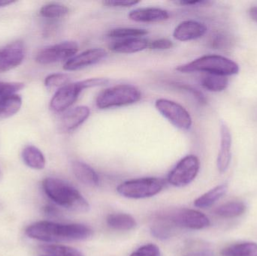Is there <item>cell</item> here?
Listing matches in <instances>:
<instances>
[{
  "label": "cell",
  "mask_w": 257,
  "mask_h": 256,
  "mask_svg": "<svg viewBox=\"0 0 257 256\" xmlns=\"http://www.w3.org/2000/svg\"><path fill=\"white\" fill-rule=\"evenodd\" d=\"M26 234L30 238L40 241L57 243L87 240L93 235V231L82 224H60L41 221L27 227Z\"/></svg>",
  "instance_id": "obj_1"
},
{
  "label": "cell",
  "mask_w": 257,
  "mask_h": 256,
  "mask_svg": "<svg viewBox=\"0 0 257 256\" xmlns=\"http://www.w3.org/2000/svg\"><path fill=\"white\" fill-rule=\"evenodd\" d=\"M47 196L55 204L78 213H87L90 205L81 192L70 183L54 177H47L42 182Z\"/></svg>",
  "instance_id": "obj_2"
},
{
  "label": "cell",
  "mask_w": 257,
  "mask_h": 256,
  "mask_svg": "<svg viewBox=\"0 0 257 256\" xmlns=\"http://www.w3.org/2000/svg\"><path fill=\"white\" fill-rule=\"evenodd\" d=\"M181 73L206 72L211 75L230 76L239 72V66L235 62L219 55H206L177 68Z\"/></svg>",
  "instance_id": "obj_3"
},
{
  "label": "cell",
  "mask_w": 257,
  "mask_h": 256,
  "mask_svg": "<svg viewBox=\"0 0 257 256\" xmlns=\"http://www.w3.org/2000/svg\"><path fill=\"white\" fill-rule=\"evenodd\" d=\"M142 99L139 89L130 84H119L105 89L96 98L99 109L118 108L137 103Z\"/></svg>",
  "instance_id": "obj_4"
},
{
  "label": "cell",
  "mask_w": 257,
  "mask_h": 256,
  "mask_svg": "<svg viewBox=\"0 0 257 256\" xmlns=\"http://www.w3.org/2000/svg\"><path fill=\"white\" fill-rule=\"evenodd\" d=\"M154 216L167 221L178 228L201 230L210 225V220L206 215L193 209H168L158 212Z\"/></svg>",
  "instance_id": "obj_5"
},
{
  "label": "cell",
  "mask_w": 257,
  "mask_h": 256,
  "mask_svg": "<svg viewBox=\"0 0 257 256\" xmlns=\"http://www.w3.org/2000/svg\"><path fill=\"white\" fill-rule=\"evenodd\" d=\"M166 185L163 179L143 177L123 182L117 188V192L125 198L141 199L151 198L160 193Z\"/></svg>",
  "instance_id": "obj_6"
},
{
  "label": "cell",
  "mask_w": 257,
  "mask_h": 256,
  "mask_svg": "<svg viewBox=\"0 0 257 256\" xmlns=\"http://www.w3.org/2000/svg\"><path fill=\"white\" fill-rule=\"evenodd\" d=\"M157 111L174 126L181 130L191 128L192 117L185 108L178 102L167 99H159L155 102Z\"/></svg>",
  "instance_id": "obj_7"
},
{
  "label": "cell",
  "mask_w": 257,
  "mask_h": 256,
  "mask_svg": "<svg viewBox=\"0 0 257 256\" xmlns=\"http://www.w3.org/2000/svg\"><path fill=\"white\" fill-rule=\"evenodd\" d=\"M199 168V158L194 155H188L181 159L169 172L168 181L175 187H184L195 180Z\"/></svg>",
  "instance_id": "obj_8"
},
{
  "label": "cell",
  "mask_w": 257,
  "mask_h": 256,
  "mask_svg": "<svg viewBox=\"0 0 257 256\" xmlns=\"http://www.w3.org/2000/svg\"><path fill=\"white\" fill-rule=\"evenodd\" d=\"M78 46L76 42H63L46 47L38 53L36 61L39 64L48 65L69 60L78 52Z\"/></svg>",
  "instance_id": "obj_9"
},
{
  "label": "cell",
  "mask_w": 257,
  "mask_h": 256,
  "mask_svg": "<svg viewBox=\"0 0 257 256\" xmlns=\"http://www.w3.org/2000/svg\"><path fill=\"white\" fill-rule=\"evenodd\" d=\"M82 90L79 81L63 86L56 92L51 99L50 109L57 113L66 111L76 102Z\"/></svg>",
  "instance_id": "obj_10"
},
{
  "label": "cell",
  "mask_w": 257,
  "mask_h": 256,
  "mask_svg": "<svg viewBox=\"0 0 257 256\" xmlns=\"http://www.w3.org/2000/svg\"><path fill=\"white\" fill-rule=\"evenodd\" d=\"M106 57V51L103 48H90L67 60L63 69L66 71L80 70L99 63Z\"/></svg>",
  "instance_id": "obj_11"
},
{
  "label": "cell",
  "mask_w": 257,
  "mask_h": 256,
  "mask_svg": "<svg viewBox=\"0 0 257 256\" xmlns=\"http://www.w3.org/2000/svg\"><path fill=\"white\" fill-rule=\"evenodd\" d=\"M26 50L22 42H16L0 48V73L9 72L24 61Z\"/></svg>",
  "instance_id": "obj_12"
},
{
  "label": "cell",
  "mask_w": 257,
  "mask_h": 256,
  "mask_svg": "<svg viewBox=\"0 0 257 256\" xmlns=\"http://www.w3.org/2000/svg\"><path fill=\"white\" fill-rule=\"evenodd\" d=\"M90 115V110L88 107L84 105L75 107L62 116L59 121V130L64 133L73 132L81 126Z\"/></svg>",
  "instance_id": "obj_13"
},
{
  "label": "cell",
  "mask_w": 257,
  "mask_h": 256,
  "mask_svg": "<svg viewBox=\"0 0 257 256\" xmlns=\"http://www.w3.org/2000/svg\"><path fill=\"white\" fill-rule=\"evenodd\" d=\"M207 27L202 23L196 21H185L175 27L174 39L180 42L196 40L206 33Z\"/></svg>",
  "instance_id": "obj_14"
},
{
  "label": "cell",
  "mask_w": 257,
  "mask_h": 256,
  "mask_svg": "<svg viewBox=\"0 0 257 256\" xmlns=\"http://www.w3.org/2000/svg\"><path fill=\"white\" fill-rule=\"evenodd\" d=\"M232 135L224 122L220 123V147L217 156V168L220 173L226 172L232 159Z\"/></svg>",
  "instance_id": "obj_15"
},
{
  "label": "cell",
  "mask_w": 257,
  "mask_h": 256,
  "mask_svg": "<svg viewBox=\"0 0 257 256\" xmlns=\"http://www.w3.org/2000/svg\"><path fill=\"white\" fill-rule=\"evenodd\" d=\"M169 12L159 8H139L131 11L128 18L136 22H160L169 19Z\"/></svg>",
  "instance_id": "obj_16"
},
{
  "label": "cell",
  "mask_w": 257,
  "mask_h": 256,
  "mask_svg": "<svg viewBox=\"0 0 257 256\" xmlns=\"http://www.w3.org/2000/svg\"><path fill=\"white\" fill-rule=\"evenodd\" d=\"M149 41L145 38H128V39H119L110 45V49L113 52L118 54H135L148 49L149 47Z\"/></svg>",
  "instance_id": "obj_17"
},
{
  "label": "cell",
  "mask_w": 257,
  "mask_h": 256,
  "mask_svg": "<svg viewBox=\"0 0 257 256\" xmlns=\"http://www.w3.org/2000/svg\"><path fill=\"white\" fill-rule=\"evenodd\" d=\"M72 168L74 175L81 183L90 186L99 184V176L90 165L81 161H75L72 163Z\"/></svg>",
  "instance_id": "obj_18"
},
{
  "label": "cell",
  "mask_w": 257,
  "mask_h": 256,
  "mask_svg": "<svg viewBox=\"0 0 257 256\" xmlns=\"http://www.w3.org/2000/svg\"><path fill=\"white\" fill-rule=\"evenodd\" d=\"M22 159L24 163L33 169L42 170L46 165V160L43 153L35 146H27L23 150Z\"/></svg>",
  "instance_id": "obj_19"
},
{
  "label": "cell",
  "mask_w": 257,
  "mask_h": 256,
  "mask_svg": "<svg viewBox=\"0 0 257 256\" xmlns=\"http://www.w3.org/2000/svg\"><path fill=\"white\" fill-rule=\"evenodd\" d=\"M22 106V99L14 94L0 98V120L9 118L16 114Z\"/></svg>",
  "instance_id": "obj_20"
},
{
  "label": "cell",
  "mask_w": 257,
  "mask_h": 256,
  "mask_svg": "<svg viewBox=\"0 0 257 256\" xmlns=\"http://www.w3.org/2000/svg\"><path fill=\"white\" fill-rule=\"evenodd\" d=\"M106 222L108 226L119 231H130L137 225L136 219L127 213H112L107 217Z\"/></svg>",
  "instance_id": "obj_21"
},
{
  "label": "cell",
  "mask_w": 257,
  "mask_h": 256,
  "mask_svg": "<svg viewBox=\"0 0 257 256\" xmlns=\"http://www.w3.org/2000/svg\"><path fill=\"white\" fill-rule=\"evenodd\" d=\"M227 189L228 186L226 184L219 185L213 188L212 189L195 200V207L199 208H208L211 207L226 194Z\"/></svg>",
  "instance_id": "obj_22"
},
{
  "label": "cell",
  "mask_w": 257,
  "mask_h": 256,
  "mask_svg": "<svg viewBox=\"0 0 257 256\" xmlns=\"http://www.w3.org/2000/svg\"><path fill=\"white\" fill-rule=\"evenodd\" d=\"M222 256H257V243L244 242L222 249Z\"/></svg>",
  "instance_id": "obj_23"
},
{
  "label": "cell",
  "mask_w": 257,
  "mask_h": 256,
  "mask_svg": "<svg viewBox=\"0 0 257 256\" xmlns=\"http://www.w3.org/2000/svg\"><path fill=\"white\" fill-rule=\"evenodd\" d=\"M201 84L208 91L221 92L228 87L229 80L226 76L207 74L201 80Z\"/></svg>",
  "instance_id": "obj_24"
},
{
  "label": "cell",
  "mask_w": 257,
  "mask_h": 256,
  "mask_svg": "<svg viewBox=\"0 0 257 256\" xmlns=\"http://www.w3.org/2000/svg\"><path fill=\"white\" fill-rule=\"evenodd\" d=\"M246 210L245 204L241 201H231L217 207L214 213L223 218H234L241 216Z\"/></svg>",
  "instance_id": "obj_25"
},
{
  "label": "cell",
  "mask_w": 257,
  "mask_h": 256,
  "mask_svg": "<svg viewBox=\"0 0 257 256\" xmlns=\"http://www.w3.org/2000/svg\"><path fill=\"white\" fill-rule=\"evenodd\" d=\"M41 249L49 256H84V254L78 249L63 245H42Z\"/></svg>",
  "instance_id": "obj_26"
},
{
  "label": "cell",
  "mask_w": 257,
  "mask_h": 256,
  "mask_svg": "<svg viewBox=\"0 0 257 256\" xmlns=\"http://www.w3.org/2000/svg\"><path fill=\"white\" fill-rule=\"evenodd\" d=\"M148 34V31L139 28H117L110 30L108 36L114 39H124L128 38L143 37Z\"/></svg>",
  "instance_id": "obj_27"
},
{
  "label": "cell",
  "mask_w": 257,
  "mask_h": 256,
  "mask_svg": "<svg viewBox=\"0 0 257 256\" xmlns=\"http://www.w3.org/2000/svg\"><path fill=\"white\" fill-rule=\"evenodd\" d=\"M69 9L64 5L49 3L40 9V15L46 18H59L69 13Z\"/></svg>",
  "instance_id": "obj_28"
},
{
  "label": "cell",
  "mask_w": 257,
  "mask_h": 256,
  "mask_svg": "<svg viewBox=\"0 0 257 256\" xmlns=\"http://www.w3.org/2000/svg\"><path fill=\"white\" fill-rule=\"evenodd\" d=\"M70 78L66 74L64 73H54L48 75L45 80V87L48 88H56L59 87V89L63 87V86L69 84Z\"/></svg>",
  "instance_id": "obj_29"
},
{
  "label": "cell",
  "mask_w": 257,
  "mask_h": 256,
  "mask_svg": "<svg viewBox=\"0 0 257 256\" xmlns=\"http://www.w3.org/2000/svg\"><path fill=\"white\" fill-rule=\"evenodd\" d=\"M25 85L19 82H2L0 81V98L14 95L23 90Z\"/></svg>",
  "instance_id": "obj_30"
},
{
  "label": "cell",
  "mask_w": 257,
  "mask_h": 256,
  "mask_svg": "<svg viewBox=\"0 0 257 256\" xmlns=\"http://www.w3.org/2000/svg\"><path fill=\"white\" fill-rule=\"evenodd\" d=\"M130 256H162L160 248L155 244L144 245L135 251Z\"/></svg>",
  "instance_id": "obj_31"
},
{
  "label": "cell",
  "mask_w": 257,
  "mask_h": 256,
  "mask_svg": "<svg viewBox=\"0 0 257 256\" xmlns=\"http://www.w3.org/2000/svg\"><path fill=\"white\" fill-rule=\"evenodd\" d=\"M173 47V42L168 39H159L150 42L148 48L154 51L170 49Z\"/></svg>",
  "instance_id": "obj_32"
},
{
  "label": "cell",
  "mask_w": 257,
  "mask_h": 256,
  "mask_svg": "<svg viewBox=\"0 0 257 256\" xmlns=\"http://www.w3.org/2000/svg\"><path fill=\"white\" fill-rule=\"evenodd\" d=\"M109 82L107 78H89V79L83 80L79 81L83 90L84 89L92 88V87H101L106 85Z\"/></svg>",
  "instance_id": "obj_33"
},
{
  "label": "cell",
  "mask_w": 257,
  "mask_h": 256,
  "mask_svg": "<svg viewBox=\"0 0 257 256\" xmlns=\"http://www.w3.org/2000/svg\"><path fill=\"white\" fill-rule=\"evenodd\" d=\"M104 5L109 7L128 8L136 6L140 3V1H132V0H109L103 2Z\"/></svg>",
  "instance_id": "obj_34"
},
{
  "label": "cell",
  "mask_w": 257,
  "mask_h": 256,
  "mask_svg": "<svg viewBox=\"0 0 257 256\" xmlns=\"http://www.w3.org/2000/svg\"><path fill=\"white\" fill-rule=\"evenodd\" d=\"M210 2L205 1V0H193V1H179L177 2L178 4L183 5V6H205V5L208 4Z\"/></svg>",
  "instance_id": "obj_35"
},
{
  "label": "cell",
  "mask_w": 257,
  "mask_h": 256,
  "mask_svg": "<svg viewBox=\"0 0 257 256\" xmlns=\"http://www.w3.org/2000/svg\"><path fill=\"white\" fill-rule=\"evenodd\" d=\"M184 256H214V254L210 250H202L190 252Z\"/></svg>",
  "instance_id": "obj_36"
},
{
  "label": "cell",
  "mask_w": 257,
  "mask_h": 256,
  "mask_svg": "<svg viewBox=\"0 0 257 256\" xmlns=\"http://www.w3.org/2000/svg\"><path fill=\"white\" fill-rule=\"evenodd\" d=\"M249 13H250V18L257 23V7H252Z\"/></svg>",
  "instance_id": "obj_37"
},
{
  "label": "cell",
  "mask_w": 257,
  "mask_h": 256,
  "mask_svg": "<svg viewBox=\"0 0 257 256\" xmlns=\"http://www.w3.org/2000/svg\"><path fill=\"white\" fill-rule=\"evenodd\" d=\"M17 3V1H12V0H0V8L10 6V5H12L13 3Z\"/></svg>",
  "instance_id": "obj_38"
},
{
  "label": "cell",
  "mask_w": 257,
  "mask_h": 256,
  "mask_svg": "<svg viewBox=\"0 0 257 256\" xmlns=\"http://www.w3.org/2000/svg\"><path fill=\"white\" fill-rule=\"evenodd\" d=\"M3 178V172H2L1 168H0V180Z\"/></svg>",
  "instance_id": "obj_39"
},
{
  "label": "cell",
  "mask_w": 257,
  "mask_h": 256,
  "mask_svg": "<svg viewBox=\"0 0 257 256\" xmlns=\"http://www.w3.org/2000/svg\"><path fill=\"white\" fill-rule=\"evenodd\" d=\"M47 256H49V255H47Z\"/></svg>",
  "instance_id": "obj_40"
}]
</instances>
